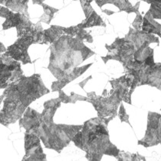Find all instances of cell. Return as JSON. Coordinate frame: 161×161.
I'll use <instances>...</instances> for the list:
<instances>
[{
	"label": "cell",
	"mask_w": 161,
	"mask_h": 161,
	"mask_svg": "<svg viewBox=\"0 0 161 161\" xmlns=\"http://www.w3.org/2000/svg\"><path fill=\"white\" fill-rule=\"evenodd\" d=\"M95 1L100 7H102L104 4L107 3H113L120 8V10H124L128 13L133 11V7L128 3L127 0H95Z\"/></svg>",
	"instance_id": "2"
},
{
	"label": "cell",
	"mask_w": 161,
	"mask_h": 161,
	"mask_svg": "<svg viewBox=\"0 0 161 161\" xmlns=\"http://www.w3.org/2000/svg\"><path fill=\"white\" fill-rule=\"evenodd\" d=\"M29 0H0V3L16 13L28 15Z\"/></svg>",
	"instance_id": "1"
},
{
	"label": "cell",
	"mask_w": 161,
	"mask_h": 161,
	"mask_svg": "<svg viewBox=\"0 0 161 161\" xmlns=\"http://www.w3.org/2000/svg\"><path fill=\"white\" fill-rule=\"evenodd\" d=\"M33 1V3L34 4H40V3H42V2H44L45 0H32Z\"/></svg>",
	"instance_id": "4"
},
{
	"label": "cell",
	"mask_w": 161,
	"mask_h": 161,
	"mask_svg": "<svg viewBox=\"0 0 161 161\" xmlns=\"http://www.w3.org/2000/svg\"><path fill=\"white\" fill-rule=\"evenodd\" d=\"M39 5H41V6H43V8H44V14L42 16V18H41V21L49 24V23H50V21H51V19H52L53 17L54 13H56V12L58 11V9H56V8L50 7V6H46V5L43 4L42 3H40Z\"/></svg>",
	"instance_id": "3"
}]
</instances>
